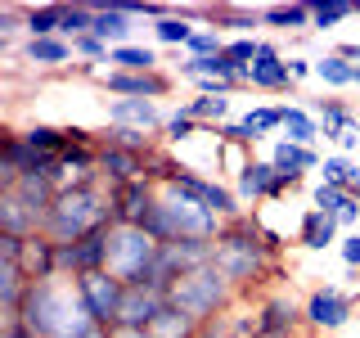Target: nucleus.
Segmentation results:
<instances>
[{"instance_id":"obj_1","label":"nucleus","mask_w":360,"mask_h":338,"mask_svg":"<svg viewBox=\"0 0 360 338\" xmlns=\"http://www.w3.org/2000/svg\"><path fill=\"white\" fill-rule=\"evenodd\" d=\"M18 320L37 338H86L90 330H99V325L90 320L82 293H77V280H68V275L32 280L27 298H22V307H18Z\"/></svg>"},{"instance_id":"obj_2","label":"nucleus","mask_w":360,"mask_h":338,"mask_svg":"<svg viewBox=\"0 0 360 338\" xmlns=\"http://www.w3.org/2000/svg\"><path fill=\"white\" fill-rule=\"evenodd\" d=\"M275 262H279V244L262 230L257 217L243 212V217L225 221V230L217 239V262L212 266H217L234 289H248V284H257V280H266L270 270H275Z\"/></svg>"},{"instance_id":"obj_3","label":"nucleus","mask_w":360,"mask_h":338,"mask_svg":"<svg viewBox=\"0 0 360 338\" xmlns=\"http://www.w3.org/2000/svg\"><path fill=\"white\" fill-rule=\"evenodd\" d=\"M99 225H112V189L104 180L82 185V189H63V194L54 199L50 217H45V239L77 244V239H86L90 230H99Z\"/></svg>"},{"instance_id":"obj_4","label":"nucleus","mask_w":360,"mask_h":338,"mask_svg":"<svg viewBox=\"0 0 360 338\" xmlns=\"http://www.w3.org/2000/svg\"><path fill=\"white\" fill-rule=\"evenodd\" d=\"M234 298H239V289H234V284L221 275L217 266H202V270H194V275L176 280L172 293H167V302H172L176 311H185L189 320H198V325L230 315Z\"/></svg>"},{"instance_id":"obj_5","label":"nucleus","mask_w":360,"mask_h":338,"mask_svg":"<svg viewBox=\"0 0 360 338\" xmlns=\"http://www.w3.org/2000/svg\"><path fill=\"white\" fill-rule=\"evenodd\" d=\"M158 244L144 225H112L108 239V275H117L127 289H140L149 280V270L158 262Z\"/></svg>"},{"instance_id":"obj_6","label":"nucleus","mask_w":360,"mask_h":338,"mask_svg":"<svg viewBox=\"0 0 360 338\" xmlns=\"http://www.w3.org/2000/svg\"><path fill=\"white\" fill-rule=\"evenodd\" d=\"M162 194L185 199V203H198V208H207L212 217H221V221L243 217V203H239V194H234V185H225V180H217V176L176 172V176L162 185Z\"/></svg>"},{"instance_id":"obj_7","label":"nucleus","mask_w":360,"mask_h":338,"mask_svg":"<svg viewBox=\"0 0 360 338\" xmlns=\"http://www.w3.org/2000/svg\"><path fill=\"white\" fill-rule=\"evenodd\" d=\"M352 315H356V298L342 284H315L307 293V302H302V320H307V330L315 338H329L338 330H347Z\"/></svg>"},{"instance_id":"obj_8","label":"nucleus","mask_w":360,"mask_h":338,"mask_svg":"<svg viewBox=\"0 0 360 338\" xmlns=\"http://www.w3.org/2000/svg\"><path fill=\"white\" fill-rule=\"evenodd\" d=\"M77 293H82L90 320L99 325V330H112L122 315V298H127V284H122L117 275H108V270H90V275L77 280Z\"/></svg>"},{"instance_id":"obj_9","label":"nucleus","mask_w":360,"mask_h":338,"mask_svg":"<svg viewBox=\"0 0 360 338\" xmlns=\"http://www.w3.org/2000/svg\"><path fill=\"white\" fill-rule=\"evenodd\" d=\"M243 86L248 90H262V95H292L297 82H292L288 73V54L279 41H262V50H257L252 68L243 73Z\"/></svg>"},{"instance_id":"obj_10","label":"nucleus","mask_w":360,"mask_h":338,"mask_svg":"<svg viewBox=\"0 0 360 338\" xmlns=\"http://www.w3.org/2000/svg\"><path fill=\"white\" fill-rule=\"evenodd\" d=\"M99 86H104L108 99H167L176 90V77L172 73H112L104 68L99 73Z\"/></svg>"},{"instance_id":"obj_11","label":"nucleus","mask_w":360,"mask_h":338,"mask_svg":"<svg viewBox=\"0 0 360 338\" xmlns=\"http://www.w3.org/2000/svg\"><path fill=\"white\" fill-rule=\"evenodd\" d=\"M167 113L172 108L153 104V99H104L108 127H131V131L158 135V140H162V131H167Z\"/></svg>"},{"instance_id":"obj_12","label":"nucleus","mask_w":360,"mask_h":338,"mask_svg":"<svg viewBox=\"0 0 360 338\" xmlns=\"http://www.w3.org/2000/svg\"><path fill=\"white\" fill-rule=\"evenodd\" d=\"M257 334L252 338H297V330H307L302 320V302L288 298V293H270V298L257 307Z\"/></svg>"},{"instance_id":"obj_13","label":"nucleus","mask_w":360,"mask_h":338,"mask_svg":"<svg viewBox=\"0 0 360 338\" xmlns=\"http://www.w3.org/2000/svg\"><path fill=\"white\" fill-rule=\"evenodd\" d=\"M234 194H239V203H279L288 194V185H284V176H279V167L270 163V158H252L248 172L234 180Z\"/></svg>"},{"instance_id":"obj_14","label":"nucleus","mask_w":360,"mask_h":338,"mask_svg":"<svg viewBox=\"0 0 360 338\" xmlns=\"http://www.w3.org/2000/svg\"><path fill=\"white\" fill-rule=\"evenodd\" d=\"M158 199H162V185H158V180H149V176L131 180V185L112 189V221L117 225H140L144 212H149Z\"/></svg>"},{"instance_id":"obj_15","label":"nucleus","mask_w":360,"mask_h":338,"mask_svg":"<svg viewBox=\"0 0 360 338\" xmlns=\"http://www.w3.org/2000/svg\"><path fill=\"white\" fill-rule=\"evenodd\" d=\"M311 208H320L324 217H333L347 234L360 230V194H352V189H338V185L315 180L311 185Z\"/></svg>"},{"instance_id":"obj_16","label":"nucleus","mask_w":360,"mask_h":338,"mask_svg":"<svg viewBox=\"0 0 360 338\" xmlns=\"http://www.w3.org/2000/svg\"><path fill=\"white\" fill-rule=\"evenodd\" d=\"M167 307V293L162 289H127V298H122V315L112 330H144L149 334V325L162 315Z\"/></svg>"},{"instance_id":"obj_17","label":"nucleus","mask_w":360,"mask_h":338,"mask_svg":"<svg viewBox=\"0 0 360 338\" xmlns=\"http://www.w3.org/2000/svg\"><path fill=\"white\" fill-rule=\"evenodd\" d=\"M144 176H149L144 154H127V149H108V144H99V180H104L108 189H122V185L144 180Z\"/></svg>"},{"instance_id":"obj_18","label":"nucleus","mask_w":360,"mask_h":338,"mask_svg":"<svg viewBox=\"0 0 360 338\" xmlns=\"http://www.w3.org/2000/svg\"><path fill=\"white\" fill-rule=\"evenodd\" d=\"M307 108L320 118V131H324V140H333L338 144V135H347V131H356L360 127V113L352 99H342V95H329V99H307Z\"/></svg>"},{"instance_id":"obj_19","label":"nucleus","mask_w":360,"mask_h":338,"mask_svg":"<svg viewBox=\"0 0 360 338\" xmlns=\"http://www.w3.org/2000/svg\"><path fill=\"white\" fill-rule=\"evenodd\" d=\"M90 37H99L108 50H117V45H135V18L117 5V0L95 5V32H90Z\"/></svg>"},{"instance_id":"obj_20","label":"nucleus","mask_w":360,"mask_h":338,"mask_svg":"<svg viewBox=\"0 0 360 338\" xmlns=\"http://www.w3.org/2000/svg\"><path fill=\"white\" fill-rule=\"evenodd\" d=\"M338 225L333 217H324L320 208H302V217H297V244L307 248V253H324V248H333V244H342L338 239Z\"/></svg>"},{"instance_id":"obj_21","label":"nucleus","mask_w":360,"mask_h":338,"mask_svg":"<svg viewBox=\"0 0 360 338\" xmlns=\"http://www.w3.org/2000/svg\"><path fill=\"white\" fill-rule=\"evenodd\" d=\"M18 266L27 270V280H54V275H59V244L45 239V234H32V239H22Z\"/></svg>"},{"instance_id":"obj_22","label":"nucleus","mask_w":360,"mask_h":338,"mask_svg":"<svg viewBox=\"0 0 360 338\" xmlns=\"http://www.w3.org/2000/svg\"><path fill=\"white\" fill-rule=\"evenodd\" d=\"M279 113H284V127H279V140H288V144H307V149H315V140H320V118L307 108V104H279Z\"/></svg>"},{"instance_id":"obj_23","label":"nucleus","mask_w":360,"mask_h":338,"mask_svg":"<svg viewBox=\"0 0 360 338\" xmlns=\"http://www.w3.org/2000/svg\"><path fill=\"white\" fill-rule=\"evenodd\" d=\"M270 163L279 167L284 176H311V172H320V149H307V144H288V140H275L270 144Z\"/></svg>"},{"instance_id":"obj_24","label":"nucleus","mask_w":360,"mask_h":338,"mask_svg":"<svg viewBox=\"0 0 360 338\" xmlns=\"http://www.w3.org/2000/svg\"><path fill=\"white\" fill-rule=\"evenodd\" d=\"M207 27L234 32V37H252L262 27V9L252 5H207Z\"/></svg>"},{"instance_id":"obj_25","label":"nucleus","mask_w":360,"mask_h":338,"mask_svg":"<svg viewBox=\"0 0 360 338\" xmlns=\"http://www.w3.org/2000/svg\"><path fill=\"white\" fill-rule=\"evenodd\" d=\"M72 59H77L72 41H63V37H27L22 41V63H32V68H63Z\"/></svg>"},{"instance_id":"obj_26","label":"nucleus","mask_w":360,"mask_h":338,"mask_svg":"<svg viewBox=\"0 0 360 338\" xmlns=\"http://www.w3.org/2000/svg\"><path fill=\"white\" fill-rule=\"evenodd\" d=\"M108 68L112 73H162V54H158V45H117V50H108Z\"/></svg>"},{"instance_id":"obj_27","label":"nucleus","mask_w":360,"mask_h":338,"mask_svg":"<svg viewBox=\"0 0 360 338\" xmlns=\"http://www.w3.org/2000/svg\"><path fill=\"white\" fill-rule=\"evenodd\" d=\"M315 82H324L329 90H356V63L342 59L338 50H329L315 59Z\"/></svg>"},{"instance_id":"obj_28","label":"nucleus","mask_w":360,"mask_h":338,"mask_svg":"<svg viewBox=\"0 0 360 338\" xmlns=\"http://www.w3.org/2000/svg\"><path fill=\"white\" fill-rule=\"evenodd\" d=\"M63 0L54 5H22V23H27V37H59L63 32ZM22 37V41H27Z\"/></svg>"},{"instance_id":"obj_29","label":"nucleus","mask_w":360,"mask_h":338,"mask_svg":"<svg viewBox=\"0 0 360 338\" xmlns=\"http://www.w3.org/2000/svg\"><path fill=\"white\" fill-rule=\"evenodd\" d=\"M185 108H189V118H194L198 127H225L230 113H234V99H225V95H189Z\"/></svg>"},{"instance_id":"obj_30","label":"nucleus","mask_w":360,"mask_h":338,"mask_svg":"<svg viewBox=\"0 0 360 338\" xmlns=\"http://www.w3.org/2000/svg\"><path fill=\"white\" fill-rule=\"evenodd\" d=\"M262 27L275 32H311V5H266Z\"/></svg>"},{"instance_id":"obj_31","label":"nucleus","mask_w":360,"mask_h":338,"mask_svg":"<svg viewBox=\"0 0 360 338\" xmlns=\"http://www.w3.org/2000/svg\"><path fill=\"white\" fill-rule=\"evenodd\" d=\"M149 32H153V45H167V50H185V45H189V37L198 32V23H194V18H185V14L176 9L172 18L153 23Z\"/></svg>"},{"instance_id":"obj_32","label":"nucleus","mask_w":360,"mask_h":338,"mask_svg":"<svg viewBox=\"0 0 360 338\" xmlns=\"http://www.w3.org/2000/svg\"><path fill=\"white\" fill-rule=\"evenodd\" d=\"M360 14V0H311V32H329Z\"/></svg>"},{"instance_id":"obj_33","label":"nucleus","mask_w":360,"mask_h":338,"mask_svg":"<svg viewBox=\"0 0 360 338\" xmlns=\"http://www.w3.org/2000/svg\"><path fill=\"white\" fill-rule=\"evenodd\" d=\"M198 334H202V325H198V320H189L185 311H176L172 302H167L162 315H158V320L149 325V338H198Z\"/></svg>"},{"instance_id":"obj_34","label":"nucleus","mask_w":360,"mask_h":338,"mask_svg":"<svg viewBox=\"0 0 360 338\" xmlns=\"http://www.w3.org/2000/svg\"><path fill=\"white\" fill-rule=\"evenodd\" d=\"M99 144H108V149H127V154H144V158H149V154L158 149V135L131 131V127H104V131H99Z\"/></svg>"},{"instance_id":"obj_35","label":"nucleus","mask_w":360,"mask_h":338,"mask_svg":"<svg viewBox=\"0 0 360 338\" xmlns=\"http://www.w3.org/2000/svg\"><path fill=\"white\" fill-rule=\"evenodd\" d=\"M243 127L252 131V140L262 144L270 140V135H279V127H284V113H279V104H252L243 113Z\"/></svg>"},{"instance_id":"obj_36","label":"nucleus","mask_w":360,"mask_h":338,"mask_svg":"<svg viewBox=\"0 0 360 338\" xmlns=\"http://www.w3.org/2000/svg\"><path fill=\"white\" fill-rule=\"evenodd\" d=\"M356 176H360V163H356L352 154H324V163H320V180H324V185L352 189Z\"/></svg>"},{"instance_id":"obj_37","label":"nucleus","mask_w":360,"mask_h":338,"mask_svg":"<svg viewBox=\"0 0 360 338\" xmlns=\"http://www.w3.org/2000/svg\"><path fill=\"white\" fill-rule=\"evenodd\" d=\"M225 32H217V27H207V23H198V32L189 37V45H185V59H212V54H221L225 50Z\"/></svg>"},{"instance_id":"obj_38","label":"nucleus","mask_w":360,"mask_h":338,"mask_svg":"<svg viewBox=\"0 0 360 338\" xmlns=\"http://www.w3.org/2000/svg\"><path fill=\"white\" fill-rule=\"evenodd\" d=\"M95 32V5H68L63 9V41H82Z\"/></svg>"},{"instance_id":"obj_39","label":"nucleus","mask_w":360,"mask_h":338,"mask_svg":"<svg viewBox=\"0 0 360 338\" xmlns=\"http://www.w3.org/2000/svg\"><path fill=\"white\" fill-rule=\"evenodd\" d=\"M257 50H262V41H257V37H230V41H225V59H230L234 63V73H248V68H252V59H257Z\"/></svg>"},{"instance_id":"obj_40","label":"nucleus","mask_w":360,"mask_h":338,"mask_svg":"<svg viewBox=\"0 0 360 338\" xmlns=\"http://www.w3.org/2000/svg\"><path fill=\"white\" fill-rule=\"evenodd\" d=\"M252 158H257V154L243 149V144H225V149H221V180L230 176V185H234V180L248 172V163H252Z\"/></svg>"},{"instance_id":"obj_41","label":"nucleus","mask_w":360,"mask_h":338,"mask_svg":"<svg viewBox=\"0 0 360 338\" xmlns=\"http://www.w3.org/2000/svg\"><path fill=\"white\" fill-rule=\"evenodd\" d=\"M72 54L82 63H108V45L99 41V37H82V41H72Z\"/></svg>"},{"instance_id":"obj_42","label":"nucleus","mask_w":360,"mask_h":338,"mask_svg":"<svg viewBox=\"0 0 360 338\" xmlns=\"http://www.w3.org/2000/svg\"><path fill=\"white\" fill-rule=\"evenodd\" d=\"M338 253H342V266H347V270H360V230L342 234V244H338Z\"/></svg>"},{"instance_id":"obj_43","label":"nucleus","mask_w":360,"mask_h":338,"mask_svg":"<svg viewBox=\"0 0 360 338\" xmlns=\"http://www.w3.org/2000/svg\"><path fill=\"white\" fill-rule=\"evenodd\" d=\"M288 73H292V82H307V77H315V59H307V54H288Z\"/></svg>"},{"instance_id":"obj_44","label":"nucleus","mask_w":360,"mask_h":338,"mask_svg":"<svg viewBox=\"0 0 360 338\" xmlns=\"http://www.w3.org/2000/svg\"><path fill=\"white\" fill-rule=\"evenodd\" d=\"M0 338H37V334H32L22 320H5V330H0Z\"/></svg>"},{"instance_id":"obj_45","label":"nucleus","mask_w":360,"mask_h":338,"mask_svg":"<svg viewBox=\"0 0 360 338\" xmlns=\"http://www.w3.org/2000/svg\"><path fill=\"white\" fill-rule=\"evenodd\" d=\"M112 338H149V334H144V330H108Z\"/></svg>"},{"instance_id":"obj_46","label":"nucleus","mask_w":360,"mask_h":338,"mask_svg":"<svg viewBox=\"0 0 360 338\" xmlns=\"http://www.w3.org/2000/svg\"><path fill=\"white\" fill-rule=\"evenodd\" d=\"M86 338H112V334H108V330H90Z\"/></svg>"},{"instance_id":"obj_47","label":"nucleus","mask_w":360,"mask_h":338,"mask_svg":"<svg viewBox=\"0 0 360 338\" xmlns=\"http://www.w3.org/2000/svg\"><path fill=\"white\" fill-rule=\"evenodd\" d=\"M352 194H360V176H356V185H352Z\"/></svg>"},{"instance_id":"obj_48","label":"nucleus","mask_w":360,"mask_h":338,"mask_svg":"<svg viewBox=\"0 0 360 338\" xmlns=\"http://www.w3.org/2000/svg\"><path fill=\"white\" fill-rule=\"evenodd\" d=\"M356 90H360V68H356Z\"/></svg>"}]
</instances>
